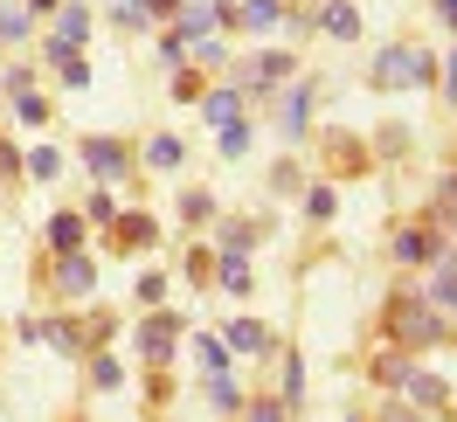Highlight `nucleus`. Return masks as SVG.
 <instances>
[{
	"label": "nucleus",
	"mask_w": 457,
	"mask_h": 422,
	"mask_svg": "<svg viewBox=\"0 0 457 422\" xmlns=\"http://www.w3.org/2000/svg\"><path fill=\"white\" fill-rule=\"evenodd\" d=\"M388 339L395 346H436L444 339V311L429 305V298H395L388 305Z\"/></svg>",
	"instance_id": "obj_1"
},
{
	"label": "nucleus",
	"mask_w": 457,
	"mask_h": 422,
	"mask_svg": "<svg viewBox=\"0 0 457 422\" xmlns=\"http://www.w3.org/2000/svg\"><path fill=\"white\" fill-rule=\"evenodd\" d=\"M429 77H436V62L416 49H381V62H374V84H429Z\"/></svg>",
	"instance_id": "obj_2"
},
{
	"label": "nucleus",
	"mask_w": 457,
	"mask_h": 422,
	"mask_svg": "<svg viewBox=\"0 0 457 422\" xmlns=\"http://www.w3.org/2000/svg\"><path fill=\"white\" fill-rule=\"evenodd\" d=\"M416 298H429L436 311H457V256H451V250L436 256V270H429V284L416 291Z\"/></svg>",
	"instance_id": "obj_3"
},
{
	"label": "nucleus",
	"mask_w": 457,
	"mask_h": 422,
	"mask_svg": "<svg viewBox=\"0 0 457 422\" xmlns=\"http://www.w3.org/2000/svg\"><path fill=\"white\" fill-rule=\"evenodd\" d=\"M84 167L97 173V180H118V173H125V145L118 139H84Z\"/></svg>",
	"instance_id": "obj_4"
},
{
	"label": "nucleus",
	"mask_w": 457,
	"mask_h": 422,
	"mask_svg": "<svg viewBox=\"0 0 457 422\" xmlns=\"http://www.w3.org/2000/svg\"><path fill=\"white\" fill-rule=\"evenodd\" d=\"M173 333H180V319H167V311H160V319H145V326H139L145 360H167V353H173Z\"/></svg>",
	"instance_id": "obj_5"
},
{
	"label": "nucleus",
	"mask_w": 457,
	"mask_h": 422,
	"mask_svg": "<svg viewBox=\"0 0 457 422\" xmlns=\"http://www.w3.org/2000/svg\"><path fill=\"white\" fill-rule=\"evenodd\" d=\"M395 256H402V263H436L444 243H436L429 228H402V236H395Z\"/></svg>",
	"instance_id": "obj_6"
},
{
	"label": "nucleus",
	"mask_w": 457,
	"mask_h": 422,
	"mask_svg": "<svg viewBox=\"0 0 457 422\" xmlns=\"http://www.w3.org/2000/svg\"><path fill=\"white\" fill-rule=\"evenodd\" d=\"M56 284L70 291V298H84L90 284H97V270H90V256H77V250H70V256L56 263Z\"/></svg>",
	"instance_id": "obj_7"
},
{
	"label": "nucleus",
	"mask_w": 457,
	"mask_h": 422,
	"mask_svg": "<svg viewBox=\"0 0 457 422\" xmlns=\"http://www.w3.org/2000/svg\"><path fill=\"white\" fill-rule=\"evenodd\" d=\"M402 388L416 394V401H423V409H444V401H451V388H444V381H436V374H416V367H409V381H402Z\"/></svg>",
	"instance_id": "obj_8"
},
{
	"label": "nucleus",
	"mask_w": 457,
	"mask_h": 422,
	"mask_svg": "<svg viewBox=\"0 0 457 422\" xmlns=\"http://www.w3.org/2000/svg\"><path fill=\"white\" fill-rule=\"evenodd\" d=\"M236 21H243V29H278V21H285V7H278V0H243V14H236Z\"/></svg>",
	"instance_id": "obj_9"
},
{
	"label": "nucleus",
	"mask_w": 457,
	"mask_h": 422,
	"mask_svg": "<svg viewBox=\"0 0 457 422\" xmlns=\"http://www.w3.org/2000/svg\"><path fill=\"white\" fill-rule=\"evenodd\" d=\"M228 346H243V353H270V339H263L257 319H236V326H228Z\"/></svg>",
	"instance_id": "obj_10"
},
{
	"label": "nucleus",
	"mask_w": 457,
	"mask_h": 422,
	"mask_svg": "<svg viewBox=\"0 0 457 422\" xmlns=\"http://www.w3.org/2000/svg\"><path fill=\"white\" fill-rule=\"evenodd\" d=\"M77 243H84V222H77V215H56V222H49V250H77Z\"/></svg>",
	"instance_id": "obj_11"
},
{
	"label": "nucleus",
	"mask_w": 457,
	"mask_h": 422,
	"mask_svg": "<svg viewBox=\"0 0 457 422\" xmlns=\"http://www.w3.org/2000/svg\"><path fill=\"white\" fill-rule=\"evenodd\" d=\"M326 29L340 35V42H353V35H361V14H353L346 0H333V7H326Z\"/></svg>",
	"instance_id": "obj_12"
},
{
	"label": "nucleus",
	"mask_w": 457,
	"mask_h": 422,
	"mask_svg": "<svg viewBox=\"0 0 457 422\" xmlns=\"http://www.w3.org/2000/svg\"><path fill=\"white\" fill-rule=\"evenodd\" d=\"M118 243H125V250H145V243H153V215H125V222H118Z\"/></svg>",
	"instance_id": "obj_13"
},
{
	"label": "nucleus",
	"mask_w": 457,
	"mask_h": 422,
	"mask_svg": "<svg viewBox=\"0 0 457 422\" xmlns=\"http://www.w3.org/2000/svg\"><path fill=\"white\" fill-rule=\"evenodd\" d=\"M374 381H381V388H402V381H409V360H402V353H374Z\"/></svg>",
	"instance_id": "obj_14"
},
{
	"label": "nucleus",
	"mask_w": 457,
	"mask_h": 422,
	"mask_svg": "<svg viewBox=\"0 0 457 422\" xmlns=\"http://www.w3.org/2000/svg\"><path fill=\"white\" fill-rule=\"evenodd\" d=\"M222 21V7H180V35H208Z\"/></svg>",
	"instance_id": "obj_15"
},
{
	"label": "nucleus",
	"mask_w": 457,
	"mask_h": 422,
	"mask_svg": "<svg viewBox=\"0 0 457 422\" xmlns=\"http://www.w3.org/2000/svg\"><path fill=\"white\" fill-rule=\"evenodd\" d=\"M305 112H312V84L291 90V104H285V132H305Z\"/></svg>",
	"instance_id": "obj_16"
},
{
	"label": "nucleus",
	"mask_w": 457,
	"mask_h": 422,
	"mask_svg": "<svg viewBox=\"0 0 457 422\" xmlns=\"http://www.w3.org/2000/svg\"><path fill=\"white\" fill-rule=\"evenodd\" d=\"M29 173H35V180H56V173H62V153H56V145H35V153H29Z\"/></svg>",
	"instance_id": "obj_17"
},
{
	"label": "nucleus",
	"mask_w": 457,
	"mask_h": 422,
	"mask_svg": "<svg viewBox=\"0 0 457 422\" xmlns=\"http://www.w3.org/2000/svg\"><path fill=\"white\" fill-rule=\"evenodd\" d=\"M42 339H49V346H56V353H84V333H77V326H42Z\"/></svg>",
	"instance_id": "obj_18"
},
{
	"label": "nucleus",
	"mask_w": 457,
	"mask_h": 422,
	"mask_svg": "<svg viewBox=\"0 0 457 422\" xmlns=\"http://www.w3.org/2000/svg\"><path fill=\"white\" fill-rule=\"evenodd\" d=\"M201 112H208V125H236V90H215Z\"/></svg>",
	"instance_id": "obj_19"
},
{
	"label": "nucleus",
	"mask_w": 457,
	"mask_h": 422,
	"mask_svg": "<svg viewBox=\"0 0 457 422\" xmlns=\"http://www.w3.org/2000/svg\"><path fill=\"white\" fill-rule=\"evenodd\" d=\"M208 401H215V409H243V394H236L228 374H208Z\"/></svg>",
	"instance_id": "obj_20"
},
{
	"label": "nucleus",
	"mask_w": 457,
	"mask_h": 422,
	"mask_svg": "<svg viewBox=\"0 0 457 422\" xmlns=\"http://www.w3.org/2000/svg\"><path fill=\"white\" fill-rule=\"evenodd\" d=\"M145 167H180V139H153L145 145Z\"/></svg>",
	"instance_id": "obj_21"
},
{
	"label": "nucleus",
	"mask_w": 457,
	"mask_h": 422,
	"mask_svg": "<svg viewBox=\"0 0 457 422\" xmlns=\"http://www.w3.org/2000/svg\"><path fill=\"white\" fill-rule=\"evenodd\" d=\"M250 243H257V228H250V222H228V228H222V250H228V256H243Z\"/></svg>",
	"instance_id": "obj_22"
},
{
	"label": "nucleus",
	"mask_w": 457,
	"mask_h": 422,
	"mask_svg": "<svg viewBox=\"0 0 457 422\" xmlns=\"http://www.w3.org/2000/svg\"><path fill=\"white\" fill-rule=\"evenodd\" d=\"M201 367H208V374H228V346H222L215 333L201 339Z\"/></svg>",
	"instance_id": "obj_23"
},
{
	"label": "nucleus",
	"mask_w": 457,
	"mask_h": 422,
	"mask_svg": "<svg viewBox=\"0 0 457 422\" xmlns=\"http://www.w3.org/2000/svg\"><path fill=\"white\" fill-rule=\"evenodd\" d=\"M0 35L21 42V35H29V7H0Z\"/></svg>",
	"instance_id": "obj_24"
},
{
	"label": "nucleus",
	"mask_w": 457,
	"mask_h": 422,
	"mask_svg": "<svg viewBox=\"0 0 457 422\" xmlns=\"http://www.w3.org/2000/svg\"><path fill=\"white\" fill-rule=\"evenodd\" d=\"M90 381H97V388H118V381H125V367H118V360H104V353H97V360H90Z\"/></svg>",
	"instance_id": "obj_25"
},
{
	"label": "nucleus",
	"mask_w": 457,
	"mask_h": 422,
	"mask_svg": "<svg viewBox=\"0 0 457 422\" xmlns=\"http://www.w3.org/2000/svg\"><path fill=\"white\" fill-rule=\"evenodd\" d=\"M222 284H228V291H250V270H243V256H222Z\"/></svg>",
	"instance_id": "obj_26"
},
{
	"label": "nucleus",
	"mask_w": 457,
	"mask_h": 422,
	"mask_svg": "<svg viewBox=\"0 0 457 422\" xmlns=\"http://www.w3.org/2000/svg\"><path fill=\"white\" fill-rule=\"evenodd\" d=\"M298 394H305V367H298V360H285V409L298 401Z\"/></svg>",
	"instance_id": "obj_27"
},
{
	"label": "nucleus",
	"mask_w": 457,
	"mask_h": 422,
	"mask_svg": "<svg viewBox=\"0 0 457 422\" xmlns=\"http://www.w3.org/2000/svg\"><path fill=\"white\" fill-rule=\"evenodd\" d=\"M305 215H319V222H326V215H333V187H312V194H305Z\"/></svg>",
	"instance_id": "obj_28"
},
{
	"label": "nucleus",
	"mask_w": 457,
	"mask_h": 422,
	"mask_svg": "<svg viewBox=\"0 0 457 422\" xmlns=\"http://www.w3.org/2000/svg\"><path fill=\"white\" fill-rule=\"evenodd\" d=\"M160 291H167V277H160V270H145V277H139V298H145V305H160Z\"/></svg>",
	"instance_id": "obj_29"
},
{
	"label": "nucleus",
	"mask_w": 457,
	"mask_h": 422,
	"mask_svg": "<svg viewBox=\"0 0 457 422\" xmlns=\"http://www.w3.org/2000/svg\"><path fill=\"white\" fill-rule=\"evenodd\" d=\"M250 422H285V401H250Z\"/></svg>",
	"instance_id": "obj_30"
},
{
	"label": "nucleus",
	"mask_w": 457,
	"mask_h": 422,
	"mask_svg": "<svg viewBox=\"0 0 457 422\" xmlns=\"http://www.w3.org/2000/svg\"><path fill=\"white\" fill-rule=\"evenodd\" d=\"M21 118H29V125H42V118H49V104H42L35 90H21Z\"/></svg>",
	"instance_id": "obj_31"
},
{
	"label": "nucleus",
	"mask_w": 457,
	"mask_h": 422,
	"mask_svg": "<svg viewBox=\"0 0 457 422\" xmlns=\"http://www.w3.org/2000/svg\"><path fill=\"white\" fill-rule=\"evenodd\" d=\"M29 14H56V0H29Z\"/></svg>",
	"instance_id": "obj_32"
}]
</instances>
